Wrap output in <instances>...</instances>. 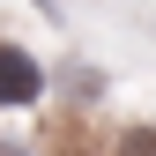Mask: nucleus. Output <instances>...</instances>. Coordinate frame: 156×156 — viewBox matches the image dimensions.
<instances>
[{"label":"nucleus","mask_w":156,"mask_h":156,"mask_svg":"<svg viewBox=\"0 0 156 156\" xmlns=\"http://www.w3.org/2000/svg\"><path fill=\"white\" fill-rule=\"evenodd\" d=\"M45 97V74L23 45H0V104H37Z\"/></svg>","instance_id":"f257e3e1"},{"label":"nucleus","mask_w":156,"mask_h":156,"mask_svg":"<svg viewBox=\"0 0 156 156\" xmlns=\"http://www.w3.org/2000/svg\"><path fill=\"white\" fill-rule=\"evenodd\" d=\"M119 156H156V126H134L126 141H119Z\"/></svg>","instance_id":"f03ea898"}]
</instances>
